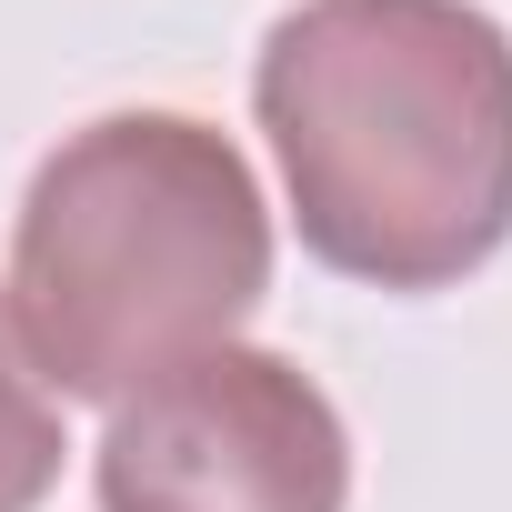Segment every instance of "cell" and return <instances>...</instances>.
Returning a JSON list of instances; mask_svg holds the SVG:
<instances>
[{"instance_id":"cell-1","label":"cell","mask_w":512,"mask_h":512,"mask_svg":"<svg viewBox=\"0 0 512 512\" xmlns=\"http://www.w3.org/2000/svg\"><path fill=\"white\" fill-rule=\"evenodd\" d=\"M251 111L302 251L372 292H452L512 241V31L472 0H302Z\"/></svg>"},{"instance_id":"cell-2","label":"cell","mask_w":512,"mask_h":512,"mask_svg":"<svg viewBox=\"0 0 512 512\" xmlns=\"http://www.w3.org/2000/svg\"><path fill=\"white\" fill-rule=\"evenodd\" d=\"M272 292V211L251 161L191 111L71 131L11 221V332L61 402H131L221 352Z\"/></svg>"},{"instance_id":"cell-3","label":"cell","mask_w":512,"mask_h":512,"mask_svg":"<svg viewBox=\"0 0 512 512\" xmlns=\"http://www.w3.org/2000/svg\"><path fill=\"white\" fill-rule=\"evenodd\" d=\"M91 492L101 512H342L352 432L302 362L221 342L111 402Z\"/></svg>"},{"instance_id":"cell-4","label":"cell","mask_w":512,"mask_h":512,"mask_svg":"<svg viewBox=\"0 0 512 512\" xmlns=\"http://www.w3.org/2000/svg\"><path fill=\"white\" fill-rule=\"evenodd\" d=\"M61 402L41 392L21 332H11V302H0V512H41V492L61 482Z\"/></svg>"}]
</instances>
